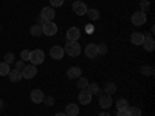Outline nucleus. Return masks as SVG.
<instances>
[{"label":"nucleus","mask_w":155,"mask_h":116,"mask_svg":"<svg viewBox=\"0 0 155 116\" xmlns=\"http://www.w3.org/2000/svg\"><path fill=\"white\" fill-rule=\"evenodd\" d=\"M81 37V31L79 28H76V27H71L67 30V39H68V42H78V39Z\"/></svg>","instance_id":"8"},{"label":"nucleus","mask_w":155,"mask_h":116,"mask_svg":"<svg viewBox=\"0 0 155 116\" xmlns=\"http://www.w3.org/2000/svg\"><path fill=\"white\" fill-rule=\"evenodd\" d=\"M30 33L33 34V36H42L44 33H42V25H33L31 27V30H30Z\"/></svg>","instance_id":"22"},{"label":"nucleus","mask_w":155,"mask_h":116,"mask_svg":"<svg viewBox=\"0 0 155 116\" xmlns=\"http://www.w3.org/2000/svg\"><path fill=\"white\" fill-rule=\"evenodd\" d=\"M84 53H85V56H87L88 59H96V56H98L96 45H95V44H88V45L85 47V50H84Z\"/></svg>","instance_id":"12"},{"label":"nucleus","mask_w":155,"mask_h":116,"mask_svg":"<svg viewBox=\"0 0 155 116\" xmlns=\"http://www.w3.org/2000/svg\"><path fill=\"white\" fill-rule=\"evenodd\" d=\"M8 76H9L11 82H20L22 81V71L20 70H11Z\"/></svg>","instance_id":"18"},{"label":"nucleus","mask_w":155,"mask_h":116,"mask_svg":"<svg viewBox=\"0 0 155 116\" xmlns=\"http://www.w3.org/2000/svg\"><path fill=\"white\" fill-rule=\"evenodd\" d=\"M3 105H5V104H3V101H2V99H0V110H2V108H3Z\"/></svg>","instance_id":"36"},{"label":"nucleus","mask_w":155,"mask_h":116,"mask_svg":"<svg viewBox=\"0 0 155 116\" xmlns=\"http://www.w3.org/2000/svg\"><path fill=\"white\" fill-rule=\"evenodd\" d=\"M3 59H5L3 62H6V63H12V62H14V54H12V53H6Z\"/></svg>","instance_id":"32"},{"label":"nucleus","mask_w":155,"mask_h":116,"mask_svg":"<svg viewBox=\"0 0 155 116\" xmlns=\"http://www.w3.org/2000/svg\"><path fill=\"white\" fill-rule=\"evenodd\" d=\"M87 16H88V19L92 20V22H96V20L99 19V11H98L96 8H93V9H87Z\"/></svg>","instance_id":"20"},{"label":"nucleus","mask_w":155,"mask_h":116,"mask_svg":"<svg viewBox=\"0 0 155 116\" xmlns=\"http://www.w3.org/2000/svg\"><path fill=\"white\" fill-rule=\"evenodd\" d=\"M87 90L92 95H98L99 93V87H98V84H88V87H87Z\"/></svg>","instance_id":"27"},{"label":"nucleus","mask_w":155,"mask_h":116,"mask_svg":"<svg viewBox=\"0 0 155 116\" xmlns=\"http://www.w3.org/2000/svg\"><path fill=\"white\" fill-rule=\"evenodd\" d=\"M140 8H141V11L146 12L150 8V2H149V0H141V2H140Z\"/></svg>","instance_id":"29"},{"label":"nucleus","mask_w":155,"mask_h":116,"mask_svg":"<svg viewBox=\"0 0 155 116\" xmlns=\"http://www.w3.org/2000/svg\"><path fill=\"white\" fill-rule=\"evenodd\" d=\"M54 116H67V114H65V113H56Z\"/></svg>","instance_id":"37"},{"label":"nucleus","mask_w":155,"mask_h":116,"mask_svg":"<svg viewBox=\"0 0 155 116\" xmlns=\"http://www.w3.org/2000/svg\"><path fill=\"white\" fill-rule=\"evenodd\" d=\"M129 116H141V110L138 107H127Z\"/></svg>","instance_id":"25"},{"label":"nucleus","mask_w":155,"mask_h":116,"mask_svg":"<svg viewBox=\"0 0 155 116\" xmlns=\"http://www.w3.org/2000/svg\"><path fill=\"white\" fill-rule=\"evenodd\" d=\"M50 56L53 57V59H56V60L62 59V57H64V48L59 47V45L51 47V50H50Z\"/></svg>","instance_id":"11"},{"label":"nucleus","mask_w":155,"mask_h":116,"mask_svg":"<svg viewBox=\"0 0 155 116\" xmlns=\"http://www.w3.org/2000/svg\"><path fill=\"white\" fill-rule=\"evenodd\" d=\"M50 5L51 8H59L64 5V0H50Z\"/></svg>","instance_id":"31"},{"label":"nucleus","mask_w":155,"mask_h":116,"mask_svg":"<svg viewBox=\"0 0 155 116\" xmlns=\"http://www.w3.org/2000/svg\"><path fill=\"white\" fill-rule=\"evenodd\" d=\"M42 33L47 36H54L58 33V25L54 22H44L42 23Z\"/></svg>","instance_id":"4"},{"label":"nucleus","mask_w":155,"mask_h":116,"mask_svg":"<svg viewBox=\"0 0 155 116\" xmlns=\"http://www.w3.org/2000/svg\"><path fill=\"white\" fill-rule=\"evenodd\" d=\"M96 50H98V54H107L109 47L106 44H99V45H96Z\"/></svg>","instance_id":"26"},{"label":"nucleus","mask_w":155,"mask_h":116,"mask_svg":"<svg viewBox=\"0 0 155 116\" xmlns=\"http://www.w3.org/2000/svg\"><path fill=\"white\" fill-rule=\"evenodd\" d=\"M92 96L93 95L85 88V90H81V93H79V96H78V99H79V102H81L82 105H87V104H90V101H92Z\"/></svg>","instance_id":"9"},{"label":"nucleus","mask_w":155,"mask_h":116,"mask_svg":"<svg viewBox=\"0 0 155 116\" xmlns=\"http://www.w3.org/2000/svg\"><path fill=\"white\" fill-rule=\"evenodd\" d=\"M54 16H56V12H54V9L51 8V6H45L41 11V17H42L44 22H51V20L54 19Z\"/></svg>","instance_id":"5"},{"label":"nucleus","mask_w":155,"mask_h":116,"mask_svg":"<svg viewBox=\"0 0 155 116\" xmlns=\"http://www.w3.org/2000/svg\"><path fill=\"white\" fill-rule=\"evenodd\" d=\"M65 114L67 116H78L79 114V107H78L76 104H68L65 107Z\"/></svg>","instance_id":"16"},{"label":"nucleus","mask_w":155,"mask_h":116,"mask_svg":"<svg viewBox=\"0 0 155 116\" xmlns=\"http://www.w3.org/2000/svg\"><path fill=\"white\" fill-rule=\"evenodd\" d=\"M104 93L109 95V96L115 95V93H116V85H115L113 82H107V84L104 85Z\"/></svg>","instance_id":"19"},{"label":"nucleus","mask_w":155,"mask_h":116,"mask_svg":"<svg viewBox=\"0 0 155 116\" xmlns=\"http://www.w3.org/2000/svg\"><path fill=\"white\" fill-rule=\"evenodd\" d=\"M98 116H110V114H109V113H106V111H104V113H99V114H98Z\"/></svg>","instance_id":"35"},{"label":"nucleus","mask_w":155,"mask_h":116,"mask_svg":"<svg viewBox=\"0 0 155 116\" xmlns=\"http://www.w3.org/2000/svg\"><path fill=\"white\" fill-rule=\"evenodd\" d=\"M30 53H31L30 50H22L20 57H22V60H23V62H25V60H30Z\"/></svg>","instance_id":"30"},{"label":"nucleus","mask_w":155,"mask_h":116,"mask_svg":"<svg viewBox=\"0 0 155 116\" xmlns=\"http://www.w3.org/2000/svg\"><path fill=\"white\" fill-rule=\"evenodd\" d=\"M116 116H129L127 108H126V110H118V114H116Z\"/></svg>","instance_id":"34"},{"label":"nucleus","mask_w":155,"mask_h":116,"mask_svg":"<svg viewBox=\"0 0 155 116\" xmlns=\"http://www.w3.org/2000/svg\"><path fill=\"white\" fill-rule=\"evenodd\" d=\"M45 59V54L42 50H34L30 53V62L33 63V65H39V63H42Z\"/></svg>","instance_id":"2"},{"label":"nucleus","mask_w":155,"mask_h":116,"mask_svg":"<svg viewBox=\"0 0 155 116\" xmlns=\"http://www.w3.org/2000/svg\"><path fill=\"white\" fill-rule=\"evenodd\" d=\"M143 47H144V50H146V51H153V48H155V42H153L152 36H146V37H144V40H143Z\"/></svg>","instance_id":"15"},{"label":"nucleus","mask_w":155,"mask_h":116,"mask_svg":"<svg viewBox=\"0 0 155 116\" xmlns=\"http://www.w3.org/2000/svg\"><path fill=\"white\" fill-rule=\"evenodd\" d=\"M130 40L134 45H143V40H144V34L143 33H134L130 36Z\"/></svg>","instance_id":"17"},{"label":"nucleus","mask_w":155,"mask_h":116,"mask_svg":"<svg viewBox=\"0 0 155 116\" xmlns=\"http://www.w3.org/2000/svg\"><path fill=\"white\" fill-rule=\"evenodd\" d=\"M9 63L6 62H0V76H8L9 74Z\"/></svg>","instance_id":"21"},{"label":"nucleus","mask_w":155,"mask_h":116,"mask_svg":"<svg viewBox=\"0 0 155 116\" xmlns=\"http://www.w3.org/2000/svg\"><path fill=\"white\" fill-rule=\"evenodd\" d=\"M64 53H67L71 57H78L81 54V45L78 42H67V45L64 47Z\"/></svg>","instance_id":"1"},{"label":"nucleus","mask_w":155,"mask_h":116,"mask_svg":"<svg viewBox=\"0 0 155 116\" xmlns=\"http://www.w3.org/2000/svg\"><path fill=\"white\" fill-rule=\"evenodd\" d=\"M37 74V70H36V65H25L22 68V77H25V79H33V77Z\"/></svg>","instance_id":"7"},{"label":"nucleus","mask_w":155,"mask_h":116,"mask_svg":"<svg viewBox=\"0 0 155 116\" xmlns=\"http://www.w3.org/2000/svg\"><path fill=\"white\" fill-rule=\"evenodd\" d=\"M44 92L42 90H39V88H36V90H33L31 92V95H30V98H31V101L34 102V104H41V102H44Z\"/></svg>","instance_id":"10"},{"label":"nucleus","mask_w":155,"mask_h":116,"mask_svg":"<svg viewBox=\"0 0 155 116\" xmlns=\"http://www.w3.org/2000/svg\"><path fill=\"white\" fill-rule=\"evenodd\" d=\"M81 68L79 67H71L68 71H67V77L68 79H78V77H81Z\"/></svg>","instance_id":"14"},{"label":"nucleus","mask_w":155,"mask_h":116,"mask_svg":"<svg viewBox=\"0 0 155 116\" xmlns=\"http://www.w3.org/2000/svg\"><path fill=\"white\" fill-rule=\"evenodd\" d=\"M88 84H90V82L85 79V77H78V84H76V85L79 87V90H85V88L88 87Z\"/></svg>","instance_id":"23"},{"label":"nucleus","mask_w":155,"mask_h":116,"mask_svg":"<svg viewBox=\"0 0 155 116\" xmlns=\"http://www.w3.org/2000/svg\"><path fill=\"white\" fill-rule=\"evenodd\" d=\"M147 20V16H146V12L144 11H137L134 12V16H132V23L137 25V27H141V25H144Z\"/></svg>","instance_id":"3"},{"label":"nucleus","mask_w":155,"mask_h":116,"mask_svg":"<svg viewBox=\"0 0 155 116\" xmlns=\"http://www.w3.org/2000/svg\"><path fill=\"white\" fill-rule=\"evenodd\" d=\"M127 107H129V102L126 99H118L116 101V108L118 110H126Z\"/></svg>","instance_id":"24"},{"label":"nucleus","mask_w":155,"mask_h":116,"mask_svg":"<svg viewBox=\"0 0 155 116\" xmlns=\"http://www.w3.org/2000/svg\"><path fill=\"white\" fill-rule=\"evenodd\" d=\"M140 71H141V74H144V76H152V74H153V68H152V67H146V65L141 67Z\"/></svg>","instance_id":"28"},{"label":"nucleus","mask_w":155,"mask_h":116,"mask_svg":"<svg viewBox=\"0 0 155 116\" xmlns=\"http://www.w3.org/2000/svg\"><path fill=\"white\" fill-rule=\"evenodd\" d=\"M87 5L84 2H81V0H74V3H73V11H74V14L76 16H84L87 14Z\"/></svg>","instance_id":"6"},{"label":"nucleus","mask_w":155,"mask_h":116,"mask_svg":"<svg viewBox=\"0 0 155 116\" xmlns=\"http://www.w3.org/2000/svg\"><path fill=\"white\" fill-rule=\"evenodd\" d=\"M113 104V101H112V96H109V95H102L101 98H99V107L101 108H110V105Z\"/></svg>","instance_id":"13"},{"label":"nucleus","mask_w":155,"mask_h":116,"mask_svg":"<svg viewBox=\"0 0 155 116\" xmlns=\"http://www.w3.org/2000/svg\"><path fill=\"white\" fill-rule=\"evenodd\" d=\"M23 67H25V62H23V60H17V62H16V70H20V71H22Z\"/></svg>","instance_id":"33"}]
</instances>
